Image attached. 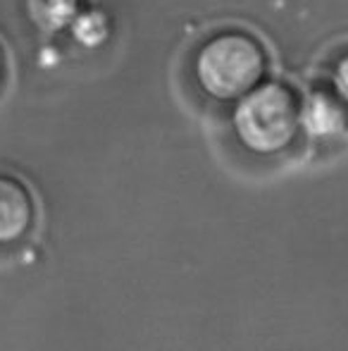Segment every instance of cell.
<instances>
[{"label": "cell", "mask_w": 348, "mask_h": 351, "mask_svg": "<svg viewBox=\"0 0 348 351\" xmlns=\"http://www.w3.org/2000/svg\"><path fill=\"white\" fill-rule=\"evenodd\" d=\"M301 125L315 136H339L348 127V103L336 91H312L301 106Z\"/></svg>", "instance_id": "obj_4"}, {"label": "cell", "mask_w": 348, "mask_h": 351, "mask_svg": "<svg viewBox=\"0 0 348 351\" xmlns=\"http://www.w3.org/2000/svg\"><path fill=\"white\" fill-rule=\"evenodd\" d=\"M334 91L348 103V53L334 67Z\"/></svg>", "instance_id": "obj_5"}, {"label": "cell", "mask_w": 348, "mask_h": 351, "mask_svg": "<svg viewBox=\"0 0 348 351\" xmlns=\"http://www.w3.org/2000/svg\"><path fill=\"white\" fill-rule=\"evenodd\" d=\"M34 199L22 180L0 175V241H14L31 227Z\"/></svg>", "instance_id": "obj_3"}, {"label": "cell", "mask_w": 348, "mask_h": 351, "mask_svg": "<svg viewBox=\"0 0 348 351\" xmlns=\"http://www.w3.org/2000/svg\"><path fill=\"white\" fill-rule=\"evenodd\" d=\"M5 79V53L3 48H0V82Z\"/></svg>", "instance_id": "obj_6"}, {"label": "cell", "mask_w": 348, "mask_h": 351, "mask_svg": "<svg viewBox=\"0 0 348 351\" xmlns=\"http://www.w3.org/2000/svg\"><path fill=\"white\" fill-rule=\"evenodd\" d=\"M267 53L253 34L243 29H222L200 43L193 56V77L198 86L217 101H239L265 82Z\"/></svg>", "instance_id": "obj_1"}, {"label": "cell", "mask_w": 348, "mask_h": 351, "mask_svg": "<svg viewBox=\"0 0 348 351\" xmlns=\"http://www.w3.org/2000/svg\"><path fill=\"white\" fill-rule=\"evenodd\" d=\"M296 91L282 82H263L239 98L234 108V132L253 153H277L293 141L301 127Z\"/></svg>", "instance_id": "obj_2"}]
</instances>
